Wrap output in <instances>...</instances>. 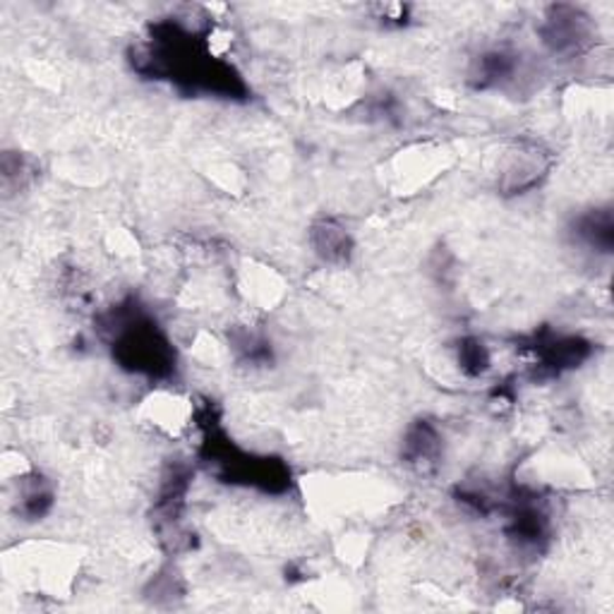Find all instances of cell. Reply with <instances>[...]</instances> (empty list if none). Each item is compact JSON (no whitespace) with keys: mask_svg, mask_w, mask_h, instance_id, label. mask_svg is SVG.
<instances>
[{"mask_svg":"<svg viewBox=\"0 0 614 614\" xmlns=\"http://www.w3.org/2000/svg\"><path fill=\"white\" fill-rule=\"evenodd\" d=\"M113 358L128 373L164 379L176 370V350L164 329L135 303L118 305L106 321Z\"/></svg>","mask_w":614,"mask_h":614,"instance_id":"6da1fadb","label":"cell"},{"mask_svg":"<svg viewBox=\"0 0 614 614\" xmlns=\"http://www.w3.org/2000/svg\"><path fill=\"white\" fill-rule=\"evenodd\" d=\"M555 157L537 142H514L499 157L497 188L502 195H524L541 186Z\"/></svg>","mask_w":614,"mask_h":614,"instance_id":"3957f363","label":"cell"},{"mask_svg":"<svg viewBox=\"0 0 614 614\" xmlns=\"http://www.w3.org/2000/svg\"><path fill=\"white\" fill-rule=\"evenodd\" d=\"M53 506V489L39 475H32V478L22 481L20 485V509L27 518H41L43 514H49Z\"/></svg>","mask_w":614,"mask_h":614,"instance_id":"9c48e42d","label":"cell"},{"mask_svg":"<svg viewBox=\"0 0 614 614\" xmlns=\"http://www.w3.org/2000/svg\"><path fill=\"white\" fill-rule=\"evenodd\" d=\"M310 242L313 250L331 265H344L353 255V238L348 230L331 219L317 221L310 228Z\"/></svg>","mask_w":614,"mask_h":614,"instance_id":"8992f818","label":"cell"},{"mask_svg":"<svg viewBox=\"0 0 614 614\" xmlns=\"http://www.w3.org/2000/svg\"><path fill=\"white\" fill-rule=\"evenodd\" d=\"M458 365L471 377L485 375L489 367V350L481 339H464L458 344Z\"/></svg>","mask_w":614,"mask_h":614,"instance_id":"30bf717a","label":"cell"},{"mask_svg":"<svg viewBox=\"0 0 614 614\" xmlns=\"http://www.w3.org/2000/svg\"><path fill=\"white\" fill-rule=\"evenodd\" d=\"M541 39L549 53L576 58L588 53L597 41V29L586 12L574 6L549 8L541 24Z\"/></svg>","mask_w":614,"mask_h":614,"instance_id":"7a4b0ae2","label":"cell"},{"mask_svg":"<svg viewBox=\"0 0 614 614\" xmlns=\"http://www.w3.org/2000/svg\"><path fill=\"white\" fill-rule=\"evenodd\" d=\"M442 456V435L439 429L427 423V420H418L413 423L406 429L404 437V449H402V458L406 460L408 466L418 468V471H433L439 464Z\"/></svg>","mask_w":614,"mask_h":614,"instance_id":"5b68a950","label":"cell"},{"mask_svg":"<svg viewBox=\"0 0 614 614\" xmlns=\"http://www.w3.org/2000/svg\"><path fill=\"white\" fill-rule=\"evenodd\" d=\"M574 236L588 245L593 252H612L614 221L610 209H593L581 214L574 226Z\"/></svg>","mask_w":614,"mask_h":614,"instance_id":"ba28073f","label":"cell"},{"mask_svg":"<svg viewBox=\"0 0 614 614\" xmlns=\"http://www.w3.org/2000/svg\"><path fill=\"white\" fill-rule=\"evenodd\" d=\"M535 358L541 360L537 365L547 373H562L578 367V363L591 356V344L583 341L581 336H564V334H549L537 339L533 346Z\"/></svg>","mask_w":614,"mask_h":614,"instance_id":"277c9868","label":"cell"},{"mask_svg":"<svg viewBox=\"0 0 614 614\" xmlns=\"http://www.w3.org/2000/svg\"><path fill=\"white\" fill-rule=\"evenodd\" d=\"M518 68V60L509 51H487L483 53L471 70V82L478 89L502 87L514 80Z\"/></svg>","mask_w":614,"mask_h":614,"instance_id":"52a82bcc","label":"cell"}]
</instances>
